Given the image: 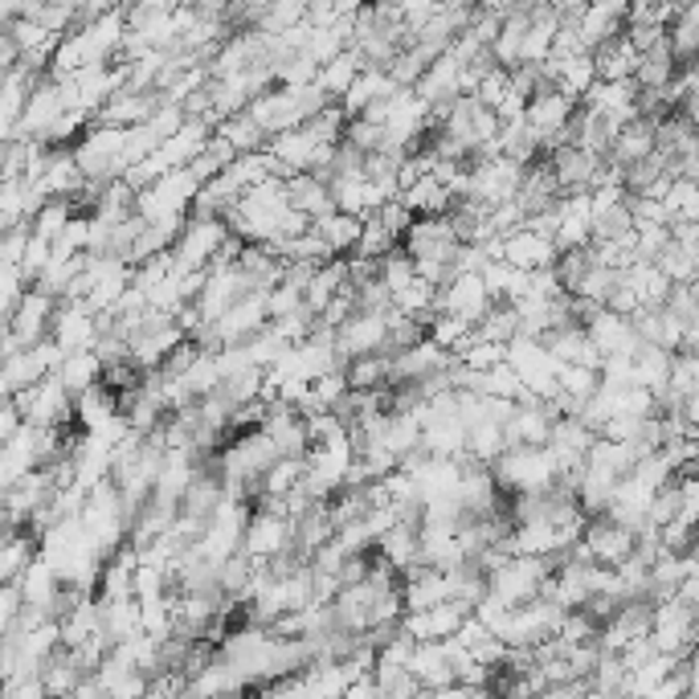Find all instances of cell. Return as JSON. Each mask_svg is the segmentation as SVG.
I'll return each mask as SVG.
<instances>
[{
  "label": "cell",
  "instance_id": "obj_1",
  "mask_svg": "<svg viewBox=\"0 0 699 699\" xmlns=\"http://www.w3.org/2000/svg\"><path fill=\"white\" fill-rule=\"evenodd\" d=\"M295 214L291 209V197H286V181H266V185L250 188L233 209L226 214V226L233 238H242L250 245H271L278 233H283L286 217Z\"/></svg>",
  "mask_w": 699,
  "mask_h": 699
},
{
  "label": "cell",
  "instance_id": "obj_2",
  "mask_svg": "<svg viewBox=\"0 0 699 699\" xmlns=\"http://www.w3.org/2000/svg\"><path fill=\"white\" fill-rule=\"evenodd\" d=\"M491 471H495L500 487H507L515 495H544V491L560 487V471L548 446H512Z\"/></svg>",
  "mask_w": 699,
  "mask_h": 699
},
{
  "label": "cell",
  "instance_id": "obj_3",
  "mask_svg": "<svg viewBox=\"0 0 699 699\" xmlns=\"http://www.w3.org/2000/svg\"><path fill=\"white\" fill-rule=\"evenodd\" d=\"M233 238L229 226L221 217H188L185 233H181V242L172 245V262H176V274H200L209 271L226 242Z\"/></svg>",
  "mask_w": 699,
  "mask_h": 699
},
{
  "label": "cell",
  "instance_id": "obj_4",
  "mask_svg": "<svg viewBox=\"0 0 699 699\" xmlns=\"http://www.w3.org/2000/svg\"><path fill=\"white\" fill-rule=\"evenodd\" d=\"M524 176H528V168H524V164H515V160H507V156L474 160L471 181H467L462 200H474V205H487V209L512 205V200H520Z\"/></svg>",
  "mask_w": 699,
  "mask_h": 699
},
{
  "label": "cell",
  "instance_id": "obj_5",
  "mask_svg": "<svg viewBox=\"0 0 699 699\" xmlns=\"http://www.w3.org/2000/svg\"><path fill=\"white\" fill-rule=\"evenodd\" d=\"M17 409H21V417H25V426H37V429H70L74 422V397L70 389L62 385V376H45V381H37L33 389H25V393H17Z\"/></svg>",
  "mask_w": 699,
  "mask_h": 699
},
{
  "label": "cell",
  "instance_id": "obj_6",
  "mask_svg": "<svg viewBox=\"0 0 699 699\" xmlns=\"http://www.w3.org/2000/svg\"><path fill=\"white\" fill-rule=\"evenodd\" d=\"M553 572H557V565L544 557H515L507 560L495 577H491V593L500 601H507L512 610H520V605H528V601H540L544 586L553 581Z\"/></svg>",
  "mask_w": 699,
  "mask_h": 699
},
{
  "label": "cell",
  "instance_id": "obj_7",
  "mask_svg": "<svg viewBox=\"0 0 699 699\" xmlns=\"http://www.w3.org/2000/svg\"><path fill=\"white\" fill-rule=\"evenodd\" d=\"M336 352L348 369L360 357H389V312H357L336 331Z\"/></svg>",
  "mask_w": 699,
  "mask_h": 699
},
{
  "label": "cell",
  "instance_id": "obj_8",
  "mask_svg": "<svg viewBox=\"0 0 699 699\" xmlns=\"http://www.w3.org/2000/svg\"><path fill=\"white\" fill-rule=\"evenodd\" d=\"M242 553L254 560V565H271V560L295 553V524H291L286 515L254 507V520H250V528H245Z\"/></svg>",
  "mask_w": 699,
  "mask_h": 699
},
{
  "label": "cell",
  "instance_id": "obj_9",
  "mask_svg": "<svg viewBox=\"0 0 699 699\" xmlns=\"http://www.w3.org/2000/svg\"><path fill=\"white\" fill-rule=\"evenodd\" d=\"M581 544H586V553L593 565H601V569H618V565H626V560L638 553V532L614 524L610 515H598V520H589L586 540Z\"/></svg>",
  "mask_w": 699,
  "mask_h": 699
},
{
  "label": "cell",
  "instance_id": "obj_10",
  "mask_svg": "<svg viewBox=\"0 0 699 699\" xmlns=\"http://www.w3.org/2000/svg\"><path fill=\"white\" fill-rule=\"evenodd\" d=\"M57 307H62V303L50 299V295H42V291L33 286V291L25 295V303H21V307L9 315L4 331H9V336L21 343V348H37V343H45L50 336H54Z\"/></svg>",
  "mask_w": 699,
  "mask_h": 699
},
{
  "label": "cell",
  "instance_id": "obj_11",
  "mask_svg": "<svg viewBox=\"0 0 699 699\" xmlns=\"http://www.w3.org/2000/svg\"><path fill=\"white\" fill-rule=\"evenodd\" d=\"M500 262L515 266V271H553L560 262V250H557V238H548V233H536V229H515L500 242Z\"/></svg>",
  "mask_w": 699,
  "mask_h": 699
},
{
  "label": "cell",
  "instance_id": "obj_12",
  "mask_svg": "<svg viewBox=\"0 0 699 699\" xmlns=\"http://www.w3.org/2000/svg\"><path fill=\"white\" fill-rule=\"evenodd\" d=\"M548 168L557 176L560 193L569 197V193H593V188H598L601 172H605V160L565 143V148H557V152L548 156Z\"/></svg>",
  "mask_w": 699,
  "mask_h": 699
},
{
  "label": "cell",
  "instance_id": "obj_13",
  "mask_svg": "<svg viewBox=\"0 0 699 699\" xmlns=\"http://www.w3.org/2000/svg\"><path fill=\"white\" fill-rule=\"evenodd\" d=\"M50 340H54L66 357H74V352H95V343H99V315L90 312L86 303H62Z\"/></svg>",
  "mask_w": 699,
  "mask_h": 699
},
{
  "label": "cell",
  "instance_id": "obj_14",
  "mask_svg": "<svg viewBox=\"0 0 699 699\" xmlns=\"http://www.w3.org/2000/svg\"><path fill=\"white\" fill-rule=\"evenodd\" d=\"M586 331H589V340L598 343L601 360H610V357H638V348H643L638 331H634V319H622V315H614L610 307H601V312L589 315Z\"/></svg>",
  "mask_w": 699,
  "mask_h": 699
},
{
  "label": "cell",
  "instance_id": "obj_15",
  "mask_svg": "<svg viewBox=\"0 0 699 699\" xmlns=\"http://www.w3.org/2000/svg\"><path fill=\"white\" fill-rule=\"evenodd\" d=\"M491 307H495V299H491V291H487L483 274H458L455 283L443 286V303H438V312L458 315V319H467L474 328L491 315Z\"/></svg>",
  "mask_w": 699,
  "mask_h": 699
},
{
  "label": "cell",
  "instance_id": "obj_16",
  "mask_svg": "<svg viewBox=\"0 0 699 699\" xmlns=\"http://www.w3.org/2000/svg\"><path fill=\"white\" fill-rule=\"evenodd\" d=\"M593 245V197L589 193H569L557 205V250H589Z\"/></svg>",
  "mask_w": 699,
  "mask_h": 699
},
{
  "label": "cell",
  "instance_id": "obj_17",
  "mask_svg": "<svg viewBox=\"0 0 699 699\" xmlns=\"http://www.w3.org/2000/svg\"><path fill=\"white\" fill-rule=\"evenodd\" d=\"M331 200H336V214L369 221V217L381 214L393 197H389L376 181H369V176H340V181H331Z\"/></svg>",
  "mask_w": 699,
  "mask_h": 699
},
{
  "label": "cell",
  "instance_id": "obj_18",
  "mask_svg": "<svg viewBox=\"0 0 699 699\" xmlns=\"http://www.w3.org/2000/svg\"><path fill=\"white\" fill-rule=\"evenodd\" d=\"M450 364H455V357L426 336L422 343H414V348H405V352L393 357V385H422L429 376L446 372Z\"/></svg>",
  "mask_w": 699,
  "mask_h": 699
},
{
  "label": "cell",
  "instance_id": "obj_19",
  "mask_svg": "<svg viewBox=\"0 0 699 699\" xmlns=\"http://www.w3.org/2000/svg\"><path fill=\"white\" fill-rule=\"evenodd\" d=\"M540 70H544V78H548V83L557 86L560 95L572 99V102H586L589 90L601 83L593 54H577V57H565V62H544Z\"/></svg>",
  "mask_w": 699,
  "mask_h": 699
},
{
  "label": "cell",
  "instance_id": "obj_20",
  "mask_svg": "<svg viewBox=\"0 0 699 699\" xmlns=\"http://www.w3.org/2000/svg\"><path fill=\"white\" fill-rule=\"evenodd\" d=\"M626 17H630V4H586V13L577 21V33H581V42H586L589 54H598L601 45L618 42L622 33H626Z\"/></svg>",
  "mask_w": 699,
  "mask_h": 699
},
{
  "label": "cell",
  "instance_id": "obj_21",
  "mask_svg": "<svg viewBox=\"0 0 699 699\" xmlns=\"http://www.w3.org/2000/svg\"><path fill=\"white\" fill-rule=\"evenodd\" d=\"M553 414H548V405L536 397L520 401L515 405L512 422H507V446H548V438H553Z\"/></svg>",
  "mask_w": 699,
  "mask_h": 699
},
{
  "label": "cell",
  "instance_id": "obj_22",
  "mask_svg": "<svg viewBox=\"0 0 699 699\" xmlns=\"http://www.w3.org/2000/svg\"><path fill=\"white\" fill-rule=\"evenodd\" d=\"M286 197H291V209L312 221H324L328 214H336V200H331V185L315 172H299L286 181Z\"/></svg>",
  "mask_w": 699,
  "mask_h": 699
},
{
  "label": "cell",
  "instance_id": "obj_23",
  "mask_svg": "<svg viewBox=\"0 0 699 699\" xmlns=\"http://www.w3.org/2000/svg\"><path fill=\"white\" fill-rule=\"evenodd\" d=\"M658 152V123L651 119H638V123H630V128L618 131L614 148H610V164L618 168H634V164H643Z\"/></svg>",
  "mask_w": 699,
  "mask_h": 699
},
{
  "label": "cell",
  "instance_id": "obj_24",
  "mask_svg": "<svg viewBox=\"0 0 699 699\" xmlns=\"http://www.w3.org/2000/svg\"><path fill=\"white\" fill-rule=\"evenodd\" d=\"M467 443H471V429L458 414L450 417H429L426 434H422V450L429 458H462L467 455Z\"/></svg>",
  "mask_w": 699,
  "mask_h": 699
},
{
  "label": "cell",
  "instance_id": "obj_25",
  "mask_svg": "<svg viewBox=\"0 0 699 699\" xmlns=\"http://www.w3.org/2000/svg\"><path fill=\"white\" fill-rule=\"evenodd\" d=\"M397 90H401L397 78L389 70H364L360 74V83L348 90V99H343L340 107L348 111V119H360V114H369L372 107H381V102L393 99Z\"/></svg>",
  "mask_w": 699,
  "mask_h": 699
},
{
  "label": "cell",
  "instance_id": "obj_26",
  "mask_svg": "<svg viewBox=\"0 0 699 699\" xmlns=\"http://www.w3.org/2000/svg\"><path fill=\"white\" fill-rule=\"evenodd\" d=\"M548 352L560 360V364H581V369H598L601 372V352H598V343L589 340V331L581 328V324H572V328H560L548 336Z\"/></svg>",
  "mask_w": 699,
  "mask_h": 699
},
{
  "label": "cell",
  "instance_id": "obj_27",
  "mask_svg": "<svg viewBox=\"0 0 699 699\" xmlns=\"http://www.w3.org/2000/svg\"><path fill=\"white\" fill-rule=\"evenodd\" d=\"M401 205H405L414 217H450L458 200H455V193L438 181V176H426V181H417L414 188H405V193H401Z\"/></svg>",
  "mask_w": 699,
  "mask_h": 699
},
{
  "label": "cell",
  "instance_id": "obj_28",
  "mask_svg": "<svg viewBox=\"0 0 699 699\" xmlns=\"http://www.w3.org/2000/svg\"><path fill=\"white\" fill-rule=\"evenodd\" d=\"M622 283L638 295L643 312H658V307H667V299H671V291H675V283L658 271L655 262H638V266H630V271L622 274Z\"/></svg>",
  "mask_w": 699,
  "mask_h": 699
},
{
  "label": "cell",
  "instance_id": "obj_29",
  "mask_svg": "<svg viewBox=\"0 0 699 699\" xmlns=\"http://www.w3.org/2000/svg\"><path fill=\"white\" fill-rule=\"evenodd\" d=\"M671 369H675V352L643 343L638 357H634V385L646 389V393H655V397H663V393L671 389Z\"/></svg>",
  "mask_w": 699,
  "mask_h": 699
},
{
  "label": "cell",
  "instance_id": "obj_30",
  "mask_svg": "<svg viewBox=\"0 0 699 699\" xmlns=\"http://www.w3.org/2000/svg\"><path fill=\"white\" fill-rule=\"evenodd\" d=\"M593 62H598V78L601 83H634V74H638V62H643V54L634 50V42H630L626 33L618 37V42L601 45L598 54H593Z\"/></svg>",
  "mask_w": 699,
  "mask_h": 699
},
{
  "label": "cell",
  "instance_id": "obj_31",
  "mask_svg": "<svg viewBox=\"0 0 699 699\" xmlns=\"http://www.w3.org/2000/svg\"><path fill=\"white\" fill-rule=\"evenodd\" d=\"M37 557H42V540L33 532H9L4 548H0V577H4V586H17L33 569Z\"/></svg>",
  "mask_w": 699,
  "mask_h": 699
},
{
  "label": "cell",
  "instance_id": "obj_32",
  "mask_svg": "<svg viewBox=\"0 0 699 699\" xmlns=\"http://www.w3.org/2000/svg\"><path fill=\"white\" fill-rule=\"evenodd\" d=\"M119 414H123L119 397L102 385L90 389V393H83V397H74V426H78V434H95V429H102Z\"/></svg>",
  "mask_w": 699,
  "mask_h": 699
},
{
  "label": "cell",
  "instance_id": "obj_33",
  "mask_svg": "<svg viewBox=\"0 0 699 699\" xmlns=\"http://www.w3.org/2000/svg\"><path fill=\"white\" fill-rule=\"evenodd\" d=\"M364 70H369V62L360 57V50H348V54H340L336 62H328V66L319 70V86H324V95H328L331 102H343Z\"/></svg>",
  "mask_w": 699,
  "mask_h": 699
},
{
  "label": "cell",
  "instance_id": "obj_34",
  "mask_svg": "<svg viewBox=\"0 0 699 699\" xmlns=\"http://www.w3.org/2000/svg\"><path fill=\"white\" fill-rule=\"evenodd\" d=\"M675 74H679V57H675L671 42H658L655 50L643 54L634 83H638V90H667L675 83Z\"/></svg>",
  "mask_w": 699,
  "mask_h": 699
},
{
  "label": "cell",
  "instance_id": "obj_35",
  "mask_svg": "<svg viewBox=\"0 0 699 699\" xmlns=\"http://www.w3.org/2000/svg\"><path fill=\"white\" fill-rule=\"evenodd\" d=\"M315 233L328 242V250L336 258H348V254H357L364 221H357V217H348V214H328L324 221H315Z\"/></svg>",
  "mask_w": 699,
  "mask_h": 699
},
{
  "label": "cell",
  "instance_id": "obj_36",
  "mask_svg": "<svg viewBox=\"0 0 699 699\" xmlns=\"http://www.w3.org/2000/svg\"><path fill=\"white\" fill-rule=\"evenodd\" d=\"M343 372H348L352 393H385V389H393V357H360Z\"/></svg>",
  "mask_w": 699,
  "mask_h": 699
},
{
  "label": "cell",
  "instance_id": "obj_37",
  "mask_svg": "<svg viewBox=\"0 0 699 699\" xmlns=\"http://www.w3.org/2000/svg\"><path fill=\"white\" fill-rule=\"evenodd\" d=\"M217 135H221L238 156H258V152H266V143H271V135L258 128L250 114H233V119H226V123L217 128Z\"/></svg>",
  "mask_w": 699,
  "mask_h": 699
},
{
  "label": "cell",
  "instance_id": "obj_38",
  "mask_svg": "<svg viewBox=\"0 0 699 699\" xmlns=\"http://www.w3.org/2000/svg\"><path fill=\"white\" fill-rule=\"evenodd\" d=\"M57 376H62V385L70 389V397H83V393L102 385V360L95 352H74V357H66Z\"/></svg>",
  "mask_w": 699,
  "mask_h": 699
},
{
  "label": "cell",
  "instance_id": "obj_39",
  "mask_svg": "<svg viewBox=\"0 0 699 699\" xmlns=\"http://www.w3.org/2000/svg\"><path fill=\"white\" fill-rule=\"evenodd\" d=\"M458 364L462 369H471V372H491V369H500V364H507V348L503 343H491L479 336V328H474V340L458 352Z\"/></svg>",
  "mask_w": 699,
  "mask_h": 699
},
{
  "label": "cell",
  "instance_id": "obj_40",
  "mask_svg": "<svg viewBox=\"0 0 699 699\" xmlns=\"http://www.w3.org/2000/svg\"><path fill=\"white\" fill-rule=\"evenodd\" d=\"M78 217V209H74V200H45V209L37 217H33V233L37 238H45V242H54L70 229V221Z\"/></svg>",
  "mask_w": 699,
  "mask_h": 699
},
{
  "label": "cell",
  "instance_id": "obj_41",
  "mask_svg": "<svg viewBox=\"0 0 699 699\" xmlns=\"http://www.w3.org/2000/svg\"><path fill=\"white\" fill-rule=\"evenodd\" d=\"M520 312H515L512 303H495V307H491V315H487L483 324H479V336H483V340H491V343H503V348H507V343L515 340V336H520Z\"/></svg>",
  "mask_w": 699,
  "mask_h": 699
},
{
  "label": "cell",
  "instance_id": "obj_42",
  "mask_svg": "<svg viewBox=\"0 0 699 699\" xmlns=\"http://www.w3.org/2000/svg\"><path fill=\"white\" fill-rule=\"evenodd\" d=\"M25 200H29V181H4L0 185V221H4V233L29 226Z\"/></svg>",
  "mask_w": 699,
  "mask_h": 699
},
{
  "label": "cell",
  "instance_id": "obj_43",
  "mask_svg": "<svg viewBox=\"0 0 699 699\" xmlns=\"http://www.w3.org/2000/svg\"><path fill=\"white\" fill-rule=\"evenodd\" d=\"M601 389V372L598 369H581V364H565V372H560V393L572 401H581L586 405L593 393Z\"/></svg>",
  "mask_w": 699,
  "mask_h": 699
},
{
  "label": "cell",
  "instance_id": "obj_44",
  "mask_svg": "<svg viewBox=\"0 0 699 699\" xmlns=\"http://www.w3.org/2000/svg\"><path fill=\"white\" fill-rule=\"evenodd\" d=\"M474 99L483 102L487 111L500 114L503 102L512 99V70H500V66H491V70L483 74V83H479V90H474Z\"/></svg>",
  "mask_w": 699,
  "mask_h": 699
},
{
  "label": "cell",
  "instance_id": "obj_45",
  "mask_svg": "<svg viewBox=\"0 0 699 699\" xmlns=\"http://www.w3.org/2000/svg\"><path fill=\"white\" fill-rule=\"evenodd\" d=\"M266 299H271V324L307 307V303H303V291L299 286H291V283H278L274 291H266Z\"/></svg>",
  "mask_w": 699,
  "mask_h": 699
},
{
  "label": "cell",
  "instance_id": "obj_46",
  "mask_svg": "<svg viewBox=\"0 0 699 699\" xmlns=\"http://www.w3.org/2000/svg\"><path fill=\"white\" fill-rule=\"evenodd\" d=\"M29 242H33V226H21V229H9L4 233V250H0V266H25V254H29Z\"/></svg>",
  "mask_w": 699,
  "mask_h": 699
},
{
  "label": "cell",
  "instance_id": "obj_47",
  "mask_svg": "<svg viewBox=\"0 0 699 699\" xmlns=\"http://www.w3.org/2000/svg\"><path fill=\"white\" fill-rule=\"evenodd\" d=\"M691 295H696V299H699V278H696V283H691Z\"/></svg>",
  "mask_w": 699,
  "mask_h": 699
},
{
  "label": "cell",
  "instance_id": "obj_48",
  "mask_svg": "<svg viewBox=\"0 0 699 699\" xmlns=\"http://www.w3.org/2000/svg\"><path fill=\"white\" fill-rule=\"evenodd\" d=\"M696 560H699V553H696Z\"/></svg>",
  "mask_w": 699,
  "mask_h": 699
}]
</instances>
